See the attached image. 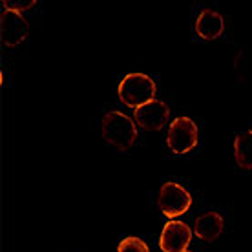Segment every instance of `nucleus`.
Returning <instances> with one entry per match:
<instances>
[{"instance_id": "f257e3e1", "label": "nucleus", "mask_w": 252, "mask_h": 252, "mask_svg": "<svg viewBox=\"0 0 252 252\" xmlns=\"http://www.w3.org/2000/svg\"><path fill=\"white\" fill-rule=\"evenodd\" d=\"M102 139L117 150H130L137 139L135 121L123 112H110L102 119Z\"/></svg>"}, {"instance_id": "f03ea898", "label": "nucleus", "mask_w": 252, "mask_h": 252, "mask_svg": "<svg viewBox=\"0 0 252 252\" xmlns=\"http://www.w3.org/2000/svg\"><path fill=\"white\" fill-rule=\"evenodd\" d=\"M156 95V82L145 73H128L119 84V99L128 108H139Z\"/></svg>"}, {"instance_id": "7ed1b4c3", "label": "nucleus", "mask_w": 252, "mask_h": 252, "mask_svg": "<svg viewBox=\"0 0 252 252\" xmlns=\"http://www.w3.org/2000/svg\"><path fill=\"white\" fill-rule=\"evenodd\" d=\"M158 205L166 218H177V216L185 214L192 205V195L189 190H185L181 185L177 183H164L159 190Z\"/></svg>"}, {"instance_id": "20e7f679", "label": "nucleus", "mask_w": 252, "mask_h": 252, "mask_svg": "<svg viewBox=\"0 0 252 252\" xmlns=\"http://www.w3.org/2000/svg\"><path fill=\"white\" fill-rule=\"evenodd\" d=\"M166 143L174 154H187L197 145V126L189 117H177L172 121L168 133H166Z\"/></svg>"}, {"instance_id": "39448f33", "label": "nucleus", "mask_w": 252, "mask_h": 252, "mask_svg": "<svg viewBox=\"0 0 252 252\" xmlns=\"http://www.w3.org/2000/svg\"><path fill=\"white\" fill-rule=\"evenodd\" d=\"M168 117H170V108L166 106V102L158 101V99H152L150 102L133 110V121L137 123V126L145 128L148 132L161 130L166 125Z\"/></svg>"}, {"instance_id": "423d86ee", "label": "nucleus", "mask_w": 252, "mask_h": 252, "mask_svg": "<svg viewBox=\"0 0 252 252\" xmlns=\"http://www.w3.org/2000/svg\"><path fill=\"white\" fill-rule=\"evenodd\" d=\"M0 33H2L4 46L15 48L26 40L28 33H30V24L22 13L4 9L2 17H0Z\"/></svg>"}, {"instance_id": "0eeeda50", "label": "nucleus", "mask_w": 252, "mask_h": 252, "mask_svg": "<svg viewBox=\"0 0 252 252\" xmlns=\"http://www.w3.org/2000/svg\"><path fill=\"white\" fill-rule=\"evenodd\" d=\"M192 230L183 221H168L161 232L159 247L163 252H187Z\"/></svg>"}, {"instance_id": "6e6552de", "label": "nucleus", "mask_w": 252, "mask_h": 252, "mask_svg": "<svg viewBox=\"0 0 252 252\" xmlns=\"http://www.w3.org/2000/svg\"><path fill=\"white\" fill-rule=\"evenodd\" d=\"M223 30H225L223 15L212 9H203L195 20V32L205 40H216L218 37H221Z\"/></svg>"}, {"instance_id": "1a4fd4ad", "label": "nucleus", "mask_w": 252, "mask_h": 252, "mask_svg": "<svg viewBox=\"0 0 252 252\" xmlns=\"http://www.w3.org/2000/svg\"><path fill=\"white\" fill-rule=\"evenodd\" d=\"M223 227H225V221H223V218L218 212H207V214L199 216L195 220L194 232L199 240L214 241L223 232Z\"/></svg>"}, {"instance_id": "9d476101", "label": "nucleus", "mask_w": 252, "mask_h": 252, "mask_svg": "<svg viewBox=\"0 0 252 252\" xmlns=\"http://www.w3.org/2000/svg\"><path fill=\"white\" fill-rule=\"evenodd\" d=\"M234 159L240 168L252 170V130L240 133L234 141Z\"/></svg>"}, {"instance_id": "9b49d317", "label": "nucleus", "mask_w": 252, "mask_h": 252, "mask_svg": "<svg viewBox=\"0 0 252 252\" xmlns=\"http://www.w3.org/2000/svg\"><path fill=\"white\" fill-rule=\"evenodd\" d=\"M117 252H150L148 245L139 238H125L117 247Z\"/></svg>"}, {"instance_id": "f8f14e48", "label": "nucleus", "mask_w": 252, "mask_h": 252, "mask_svg": "<svg viewBox=\"0 0 252 252\" xmlns=\"http://www.w3.org/2000/svg\"><path fill=\"white\" fill-rule=\"evenodd\" d=\"M32 6H35V0L33 2H11V0H4V7L9 9V11L22 13L24 9H30Z\"/></svg>"}]
</instances>
